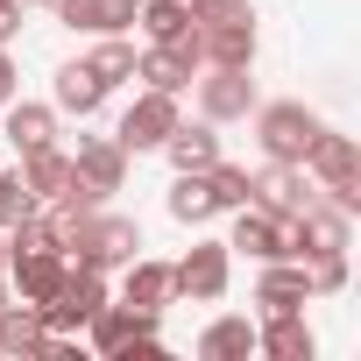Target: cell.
Segmentation results:
<instances>
[{
	"label": "cell",
	"mask_w": 361,
	"mask_h": 361,
	"mask_svg": "<svg viewBox=\"0 0 361 361\" xmlns=\"http://www.w3.org/2000/svg\"><path fill=\"white\" fill-rule=\"evenodd\" d=\"M64 255H71V269H121V262L142 255V227L92 206V213H78L64 227Z\"/></svg>",
	"instance_id": "cell-1"
},
{
	"label": "cell",
	"mask_w": 361,
	"mask_h": 361,
	"mask_svg": "<svg viewBox=\"0 0 361 361\" xmlns=\"http://www.w3.org/2000/svg\"><path fill=\"white\" fill-rule=\"evenodd\" d=\"M305 170H312V185H319V199H326V206H340L347 220H361V142H354V135L319 128V142H312Z\"/></svg>",
	"instance_id": "cell-2"
},
{
	"label": "cell",
	"mask_w": 361,
	"mask_h": 361,
	"mask_svg": "<svg viewBox=\"0 0 361 361\" xmlns=\"http://www.w3.org/2000/svg\"><path fill=\"white\" fill-rule=\"evenodd\" d=\"M255 142H262V163H305L312 156V142H319V114L305 106V99H255Z\"/></svg>",
	"instance_id": "cell-3"
},
{
	"label": "cell",
	"mask_w": 361,
	"mask_h": 361,
	"mask_svg": "<svg viewBox=\"0 0 361 361\" xmlns=\"http://www.w3.org/2000/svg\"><path fill=\"white\" fill-rule=\"evenodd\" d=\"M156 319L163 312H142V305H121V298H106L99 312H92V354H106V361H156L163 354V340H156Z\"/></svg>",
	"instance_id": "cell-4"
},
{
	"label": "cell",
	"mask_w": 361,
	"mask_h": 361,
	"mask_svg": "<svg viewBox=\"0 0 361 361\" xmlns=\"http://www.w3.org/2000/svg\"><path fill=\"white\" fill-rule=\"evenodd\" d=\"M199 50H206V64H255V50H262L255 8L248 0H213V8H199Z\"/></svg>",
	"instance_id": "cell-5"
},
{
	"label": "cell",
	"mask_w": 361,
	"mask_h": 361,
	"mask_svg": "<svg viewBox=\"0 0 361 361\" xmlns=\"http://www.w3.org/2000/svg\"><path fill=\"white\" fill-rule=\"evenodd\" d=\"M227 276H234V255H227V241H192L185 255L170 262V298L213 305V298H227Z\"/></svg>",
	"instance_id": "cell-6"
},
{
	"label": "cell",
	"mask_w": 361,
	"mask_h": 361,
	"mask_svg": "<svg viewBox=\"0 0 361 361\" xmlns=\"http://www.w3.org/2000/svg\"><path fill=\"white\" fill-rule=\"evenodd\" d=\"M185 121V106H177V92H156V85H142L135 99H128V114L114 121V142L128 149V156H142V149H163V135Z\"/></svg>",
	"instance_id": "cell-7"
},
{
	"label": "cell",
	"mask_w": 361,
	"mask_h": 361,
	"mask_svg": "<svg viewBox=\"0 0 361 361\" xmlns=\"http://www.w3.org/2000/svg\"><path fill=\"white\" fill-rule=\"evenodd\" d=\"M255 78H248V64H206V78H199V114L213 121V128H227V121H248L255 114Z\"/></svg>",
	"instance_id": "cell-8"
},
{
	"label": "cell",
	"mask_w": 361,
	"mask_h": 361,
	"mask_svg": "<svg viewBox=\"0 0 361 361\" xmlns=\"http://www.w3.org/2000/svg\"><path fill=\"white\" fill-rule=\"evenodd\" d=\"M106 298H114V290H106V269H71V276H64V290H57V298L43 305V326H50V333H71V340H78V333L92 326V312H99Z\"/></svg>",
	"instance_id": "cell-9"
},
{
	"label": "cell",
	"mask_w": 361,
	"mask_h": 361,
	"mask_svg": "<svg viewBox=\"0 0 361 361\" xmlns=\"http://www.w3.org/2000/svg\"><path fill=\"white\" fill-rule=\"evenodd\" d=\"M319 199V185H312V170L305 163H262V170H248V206H262V213H305Z\"/></svg>",
	"instance_id": "cell-10"
},
{
	"label": "cell",
	"mask_w": 361,
	"mask_h": 361,
	"mask_svg": "<svg viewBox=\"0 0 361 361\" xmlns=\"http://www.w3.org/2000/svg\"><path fill=\"white\" fill-rule=\"evenodd\" d=\"M71 177H78L92 199H114V192L128 185V149H121L114 135H78V149H71Z\"/></svg>",
	"instance_id": "cell-11"
},
{
	"label": "cell",
	"mask_w": 361,
	"mask_h": 361,
	"mask_svg": "<svg viewBox=\"0 0 361 361\" xmlns=\"http://www.w3.org/2000/svg\"><path fill=\"white\" fill-rule=\"evenodd\" d=\"M64 276H71V255L64 248H29V255H8V283L22 290V305H50L57 290H64Z\"/></svg>",
	"instance_id": "cell-12"
},
{
	"label": "cell",
	"mask_w": 361,
	"mask_h": 361,
	"mask_svg": "<svg viewBox=\"0 0 361 361\" xmlns=\"http://www.w3.org/2000/svg\"><path fill=\"white\" fill-rule=\"evenodd\" d=\"M0 354L8 361H50V326L36 305H0Z\"/></svg>",
	"instance_id": "cell-13"
},
{
	"label": "cell",
	"mask_w": 361,
	"mask_h": 361,
	"mask_svg": "<svg viewBox=\"0 0 361 361\" xmlns=\"http://www.w3.org/2000/svg\"><path fill=\"white\" fill-rule=\"evenodd\" d=\"M57 22L78 29V36H128L135 0H57Z\"/></svg>",
	"instance_id": "cell-14"
},
{
	"label": "cell",
	"mask_w": 361,
	"mask_h": 361,
	"mask_svg": "<svg viewBox=\"0 0 361 361\" xmlns=\"http://www.w3.org/2000/svg\"><path fill=\"white\" fill-rule=\"evenodd\" d=\"M255 354H269V361H312L319 340H312L305 312H269V319L255 326Z\"/></svg>",
	"instance_id": "cell-15"
},
{
	"label": "cell",
	"mask_w": 361,
	"mask_h": 361,
	"mask_svg": "<svg viewBox=\"0 0 361 361\" xmlns=\"http://www.w3.org/2000/svg\"><path fill=\"white\" fill-rule=\"evenodd\" d=\"M0 128H8V142H15V156H29V149H43V142H57V106H43V99H8L0 106Z\"/></svg>",
	"instance_id": "cell-16"
},
{
	"label": "cell",
	"mask_w": 361,
	"mask_h": 361,
	"mask_svg": "<svg viewBox=\"0 0 361 361\" xmlns=\"http://www.w3.org/2000/svg\"><path fill=\"white\" fill-rule=\"evenodd\" d=\"M163 156H170V170H206V163H220V128L206 114L199 121H177L163 135Z\"/></svg>",
	"instance_id": "cell-17"
},
{
	"label": "cell",
	"mask_w": 361,
	"mask_h": 361,
	"mask_svg": "<svg viewBox=\"0 0 361 361\" xmlns=\"http://www.w3.org/2000/svg\"><path fill=\"white\" fill-rule=\"evenodd\" d=\"M255 305H262V319H269V312H305V305H312V283H305V262H262V283H255Z\"/></svg>",
	"instance_id": "cell-18"
},
{
	"label": "cell",
	"mask_w": 361,
	"mask_h": 361,
	"mask_svg": "<svg viewBox=\"0 0 361 361\" xmlns=\"http://www.w3.org/2000/svg\"><path fill=\"white\" fill-rule=\"evenodd\" d=\"M22 185H29V199H36V206H50V199H64V192H71V156H64L57 142H43V149H29V156H22Z\"/></svg>",
	"instance_id": "cell-19"
},
{
	"label": "cell",
	"mask_w": 361,
	"mask_h": 361,
	"mask_svg": "<svg viewBox=\"0 0 361 361\" xmlns=\"http://www.w3.org/2000/svg\"><path fill=\"white\" fill-rule=\"evenodd\" d=\"M50 106L57 114H78V121H92L99 106H106V85L85 71V57L78 64H57V85H50Z\"/></svg>",
	"instance_id": "cell-20"
},
{
	"label": "cell",
	"mask_w": 361,
	"mask_h": 361,
	"mask_svg": "<svg viewBox=\"0 0 361 361\" xmlns=\"http://www.w3.org/2000/svg\"><path fill=\"white\" fill-rule=\"evenodd\" d=\"M227 255L283 262V255H276V213H262V206H234V227H227Z\"/></svg>",
	"instance_id": "cell-21"
},
{
	"label": "cell",
	"mask_w": 361,
	"mask_h": 361,
	"mask_svg": "<svg viewBox=\"0 0 361 361\" xmlns=\"http://www.w3.org/2000/svg\"><path fill=\"white\" fill-rule=\"evenodd\" d=\"M121 305L163 312V305H170V262H156V255H135V262H121Z\"/></svg>",
	"instance_id": "cell-22"
},
{
	"label": "cell",
	"mask_w": 361,
	"mask_h": 361,
	"mask_svg": "<svg viewBox=\"0 0 361 361\" xmlns=\"http://www.w3.org/2000/svg\"><path fill=\"white\" fill-rule=\"evenodd\" d=\"M135 78H142V85H156V92H192L199 64H192L185 50H170V43H149V50L135 57Z\"/></svg>",
	"instance_id": "cell-23"
},
{
	"label": "cell",
	"mask_w": 361,
	"mask_h": 361,
	"mask_svg": "<svg viewBox=\"0 0 361 361\" xmlns=\"http://www.w3.org/2000/svg\"><path fill=\"white\" fill-rule=\"evenodd\" d=\"M220 206H213V192H206V170H177V185H170V220L177 227H206Z\"/></svg>",
	"instance_id": "cell-24"
},
{
	"label": "cell",
	"mask_w": 361,
	"mask_h": 361,
	"mask_svg": "<svg viewBox=\"0 0 361 361\" xmlns=\"http://www.w3.org/2000/svg\"><path fill=\"white\" fill-rule=\"evenodd\" d=\"M85 71H92L106 92H114V85H128V78H135V43H128V36H92Z\"/></svg>",
	"instance_id": "cell-25"
},
{
	"label": "cell",
	"mask_w": 361,
	"mask_h": 361,
	"mask_svg": "<svg viewBox=\"0 0 361 361\" xmlns=\"http://www.w3.org/2000/svg\"><path fill=\"white\" fill-rule=\"evenodd\" d=\"M199 354H206V361H248V354H255V326H248V319H213V326L199 333Z\"/></svg>",
	"instance_id": "cell-26"
},
{
	"label": "cell",
	"mask_w": 361,
	"mask_h": 361,
	"mask_svg": "<svg viewBox=\"0 0 361 361\" xmlns=\"http://www.w3.org/2000/svg\"><path fill=\"white\" fill-rule=\"evenodd\" d=\"M206 192H213V206H220V213L248 206V170H241V163H227V156H220V163H206Z\"/></svg>",
	"instance_id": "cell-27"
},
{
	"label": "cell",
	"mask_w": 361,
	"mask_h": 361,
	"mask_svg": "<svg viewBox=\"0 0 361 361\" xmlns=\"http://www.w3.org/2000/svg\"><path fill=\"white\" fill-rule=\"evenodd\" d=\"M305 283H312V298H333V290H347V248H326V255H312V262H305Z\"/></svg>",
	"instance_id": "cell-28"
},
{
	"label": "cell",
	"mask_w": 361,
	"mask_h": 361,
	"mask_svg": "<svg viewBox=\"0 0 361 361\" xmlns=\"http://www.w3.org/2000/svg\"><path fill=\"white\" fill-rule=\"evenodd\" d=\"M22 213H36L29 185H22V170H0V227H15Z\"/></svg>",
	"instance_id": "cell-29"
},
{
	"label": "cell",
	"mask_w": 361,
	"mask_h": 361,
	"mask_svg": "<svg viewBox=\"0 0 361 361\" xmlns=\"http://www.w3.org/2000/svg\"><path fill=\"white\" fill-rule=\"evenodd\" d=\"M22 92V71H15V50H0V106Z\"/></svg>",
	"instance_id": "cell-30"
},
{
	"label": "cell",
	"mask_w": 361,
	"mask_h": 361,
	"mask_svg": "<svg viewBox=\"0 0 361 361\" xmlns=\"http://www.w3.org/2000/svg\"><path fill=\"white\" fill-rule=\"evenodd\" d=\"M15 36H22V8H0V50H8Z\"/></svg>",
	"instance_id": "cell-31"
},
{
	"label": "cell",
	"mask_w": 361,
	"mask_h": 361,
	"mask_svg": "<svg viewBox=\"0 0 361 361\" xmlns=\"http://www.w3.org/2000/svg\"><path fill=\"white\" fill-rule=\"evenodd\" d=\"M0 305H8V234H0Z\"/></svg>",
	"instance_id": "cell-32"
},
{
	"label": "cell",
	"mask_w": 361,
	"mask_h": 361,
	"mask_svg": "<svg viewBox=\"0 0 361 361\" xmlns=\"http://www.w3.org/2000/svg\"><path fill=\"white\" fill-rule=\"evenodd\" d=\"M185 8H192V15H199V8H213V0H185Z\"/></svg>",
	"instance_id": "cell-33"
},
{
	"label": "cell",
	"mask_w": 361,
	"mask_h": 361,
	"mask_svg": "<svg viewBox=\"0 0 361 361\" xmlns=\"http://www.w3.org/2000/svg\"><path fill=\"white\" fill-rule=\"evenodd\" d=\"M0 8H22V0H0Z\"/></svg>",
	"instance_id": "cell-34"
},
{
	"label": "cell",
	"mask_w": 361,
	"mask_h": 361,
	"mask_svg": "<svg viewBox=\"0 0 361 361\" xmlns=\"http://www.w3.org/2000/svg\"><path fill=\"white\" fill-rule=\"evenodd\" d=\"M36 8H57V0H36Z\"/></svg>",
	"instance_id": "cell-35"
}]
</instances>
